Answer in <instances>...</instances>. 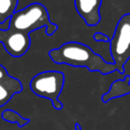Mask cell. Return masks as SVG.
I'll use <instances>...</instances> for the list:
<instances>
[{
  "mask_svg": "<svg viewBox=\"0 0 130 130\" xmlns=\"http://www.w3.org/2000/svg\"><path fill=\"white\" fill-rule=\"evenodd\" d=\"M51 60L56 64H65L73 67H85L89 71L109 74L117 71L114 63H108L87 45L79 42H67L58 48L49 51Z\"/></svg>",
  "mask_w": 130,
  "mask_h": 130,
  "instance_id": "cell-1",
  "label": "cell"
},
{
  "mask_svg": "<svg viewBox=\"0 0 130 130\" xmlns=\"http://www.w3.org/2000/svg\"><path fill=\"white\" fill-rule=\"evenodd\" d=\"M42 27H45L48 36H53L58 29V25L51 21L48 9L41 3L28 4L15 11L9 18L8 28L27 35Z\"/></svg>",
  "mask_w": 130,
  "mask_h": 130,
  "instance_id": "cell-2",
  "label": "cell"
},
{
  "mask_svg": "<svg viewBox=\"0 0 130 130\" xmlns=\"http://www.w3.org/2000/svg\"><path fill=\"white\" fill-rule=\"evenodd\" d=\"M65 75L61 71H43L35 75L29 83L31 91L44 99H48L56 110H62L63 104L58 98L62 92Z\"/></svg>",
  "mask_w": 130,
  "mask_h": 130,
  "instance_id": "cell-3",
  "label": "cell"
},
{
  "mask_svg": "<svg viewBox=\"0 0 130 130\" xmlns=\"http://www.w3.org/2000/svg\"><path fill=\"white\" fill-rule=\"evenodd\" d=\"M110 51L117 71L124 74V66L130 59V13L122 15L118 20L110 40Z\"/></svg>",
  "mask_w": 130,
  "mask_h": 130,
  "instance_id": "cell-4",
  "label": "cell"
},
{
  "mask_svg": "<svg viewBox=\"0 0 130 130\" xmlns=\"http://www.w3.org/2000/svg\"><path fill=\"white\" fill-rule=\"evenodd\" d=\"M0 43L12 57L23 56L30 47L29 35L11 28H0Z\"/></svg>",
  "mask_w": 130,
  "mask_h": 130,
  "instance_id": "cell-5",
  "label": "cell"
},
{
  "mask_svg": "<svg viewBox=\"0 0 130 130\" xmlns=\"http://www.w3.org/2000/svg\"><path fill=\"white\" fill-rule=\"evenodd\" d=\"M102 2L103 0H74V6L83 21L88 26H94L101 20Z\"/></svg>",
  "mask_w": 130,
  "mask_h": 130,
  "instance_id": "cell-6",
  "label": "cell"
},
{
  "mask_svg": "<svg viewBox=\"0 0 130 130\" xmlns=\"http://www.w3.org/2000/svg\"><path fill=\"white\" fill-rule=\"evenodd\" d=\"M22 90V83L15 77L8 75L0 80V108L6 105L14 94Z\"/></svg>",
  "mask_w": 130,
  "mask_h": 130,
  "instance_id": "cell-7",
  "label": "cell"
},
{
  "mask_svg": "<svg viewBox=\"0 0 130 130\" xmlns=\"http://www.w3.org/2000/svg\"><path fill=\"white\" fill-rule=\"evenodd\" d=\"M130 93V75H126L123 79L115 80L112 84L110 89L103 94L102 100L104 103H108L109 101L127 95Z\"/></svg>",
  "mask_w": 130,
  "mask_h": 130,
  "instance_id": "cell-8",
  "label": "cell"
},
{
  "mask_svg": "<svg viewBox=\"0 0 130 130\" xmlns=\"http://www.w3.org/2000/svg\"><path fill=\"white\" fill-rule=\"evenodd\" d=\"M18 0H0V23H4L16 11Z\"/></svg>",
  "mask_w": 130,
  "mask_h": 130,
  "instance_id": "cell-9",
  "label": "cell"
},
{
  "mask_svg": "<svg viewBox=\"0 0 130 130\" xmlns=\"http://www.w3.org/2000/svg\"><path fill=\"white\" fill-rule=\"evenodd\" d=\"M1 118L4 121L10 122V123H16L19 128H21V127H23V126H25L26 124L29 123V119L23 118L20 114H18L14 110H10V109H7V110L3 111L2 114H1Z\"/></svg>",
  "mask_w": 130,
  "mask_h": 130,
  "instance_id": "cell-10",
  "label": "cell"
},
{
  "mask_svg": "<svg viewBox=\"0 0 130 130\" xmlns=\"http://www.w3.org/2000/svg\"><path fill=\"white\" fill-rule=\"evenodd\" d=\"M92 38H93V40L96 41V42H110V38H109L107 35H105V34H103V32H100V31L94 32Z\"/></svg>",
  "mask_w": 130,
  "mask_h": 130,
  "instance_id": "cell-11",
  "label": "cell"
},
{
  "mask_svg": "<svg viewBox=\"0 0 130 130\" xmlns=\"http://www.w3.org/2000/svg\"><path fill=\"white\" fill-rule=\"evenodd\" d=\"M8 75H9V74H8V72H7L6 68L0 64V80L4 79V78H5V77H7Z\"/></svg>",
  "mask_w": 130,
  "mask_h": 130,
  "instance_id": "cell-12",
  "label": "cell"
},
{
  "mask_svg": "<svg viewBox=\"0 0 130 130\" xmlns=\"http://www.w3.org/2000/svg\"><path fill=\"white\" fill-rule=\"evenodd\" d=\"M74 129H75V130H81L80 125H79L78 123H75V124H74Z\"/></svg>",
  "mask_w": 130,
  "mask_h": 130,
  "instance_id": "cell-13",
  "label": "cell"
}]
</instances>
